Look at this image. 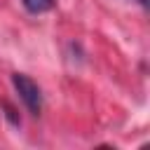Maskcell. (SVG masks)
I'll return each instance as SVG.
<instances>
[{
  "mask_svg": "<svg viewBox=\"0 0 150 150\" xmlns=\"http://www.w3.org/2000/svg\"><path fill=\"white\" fill-rule=\"evenodd\" d=\"M21 2L28 14H45V12L54 9V5H56V0H21Z\"/></svg>",
  "mask_w": 150,
  "mask_h": 150,
  "instance_id": "7a4b0ae2",
  "label": "cell"
},
{
  "mask_svg": "<svg viewBox=\"0 0 150 150\" xmlns=\"http://www.w3.org/2000/svg\"><path fill=\"white\" fill-rule=\"evenodd\" d=\"M12 84L21 98V103L26 105V110L38 117L42 112V91H40L38 82H33L26 73H12Z\"/></svg>",
  "mask_w": 150,
  "mask_h": 150,
  "instance_id": "6da1fadb",
  "label": "cell"
},
{
  "mask_svg": "<svg viewBox=\"0 0 150 150\" xmlns=\"http://www.w3.org/2000/svg\"><path fill=\"white\" fill-rule=\"evenodd\" d=\"M138 5L141 7H148V0H138Z\"/></svg>",
  "mask_w": 150,
  "mask_h": 150,
  "instance_id": "3957f363",
  "label": "cell"
}]
</instances>
